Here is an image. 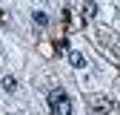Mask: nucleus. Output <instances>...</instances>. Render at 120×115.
<instances>
[{"label": "nucleus", "mask_w": 120, "mask_h": 115, "mask_svg": "<svg viewBox=\"0 0 120 115\" xmlns=\"http://www.w3.org/2000/svg\"><path fill=\"white\" fill-rule=\"evenodd\" d=\"M69 63H71L74 69H83V66H86V58H83V52H69Z\"/></svg>", "instance_id": "f03ea898"}, {"label": "nucleus", "mask_w": 120, "mask_h": 115, "mask_svg": "<svg viewBox=\"0 0 120 115\" xmlns=\"http://www.w3.org/2000/svg\"><path fill=\"white\" fill-rule=\"evenodd\" d=\"M114 101H103V98H97L94 104H92V112H97V115H117V107H112Z\"/></svg>", "instance_id": "f257e3e1"}, {"label": "nucleus", "mask_w": 120, "mask_h": 115, "mask_svg": "<svg viewBox=\"0 0 120 115\" xmlns=\"http://www.w3.org/2000/svg\"><path fill=\"white\" fill-rule=\"evenodd\" d=\"M3 89L6 92H14V89H17V78H14V75H6L3 78Z\"/></svg>", "instance_id": "20e7f679"}, {"label": "nucleus", "mask_w": 120, "mask_h": 115, "mask_svg": "<svg viewBox=\"0 0 120 115\" xmlns=\"http://www.w3.org/2000/svg\"><path fill=\"white\" fill-rule=\"evenodd\" d=\"M32 17H34V23H37V26H46V23H49V14H46V12H34Z\"/></svg>", "instance_id": "39448f33"}, {"label": "nucleus", "mask_w": 120, "mask_h": 115, "mask_svg": "<svg viewBox=\"0 0 120 115\" xmlns=\"http://www.w3.org/2000/svg\"><path fill=\"white\" fill-rule=\"evenodd\" d=\"M83 14H86V17H97V3H94V0H86V3H83Z\"/></svg>", "instance_id": "7ed1b4c3"}]
</instances>
